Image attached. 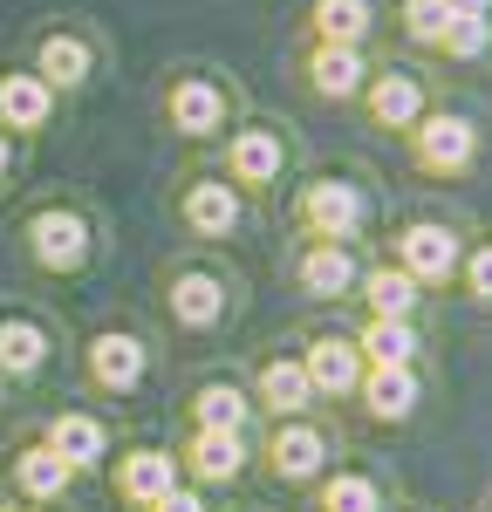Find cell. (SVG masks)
I'll use <instances>...</instances> for the list:
<instances>
[{"instance_id":"cell-1","label":"cell","mask_w":492,"mask_h":512,"mask_svg":"<svg viewBox=\"0 0 492 512\" xmlns=\"http://www.w3.org/2000/svg\"><path fill=\"white\" fill-rule=\"evenodd\" d=\"M417 158L431 171H465L472 164V123L465 117H431L417 130Z\"/></svg>"},{"instance_id":"cell-2","label":"cell","mask_w":492,"mask_h":512,"mask_svg":"<svg viewBox=\"0 0 492 512\" xmlns=\"http://www.w3.org/2000/svg\"><path fill=\"white\" fill-rule=\"evenodd\" d=\"M308 226L315 233H328V239H349L356 226H363V198H356V185H315L308 192Z\"/></svg>"},{"instance_id":"cell-3","label":"cell","mask_w":492,"mask_h":512,"mask_svg":"<svg viewBox=\"0 0 492 512\" xmlns=\"http://www.w3.org/2000/svg\"><path fill=\"white\" fill-rule=\"evenodd\" d=\"M397 253H404V274H410V280H445L451 260H458V246H451L445 226H410Z\"/></svg>"},{"instance_id":"cell-4","label":"cell","mask_w":492,"mask_h":512,"mask_svg":"<svg viewBox=\"0 0 492 512\" xmlns=\"http://www.w3.org/2000/svg\"><path fill=\"white\" fill-rule=\"evenodd\" d=\"M301 369H308V383H315V390H328V396H349L356 383H363V362H356V349H349V342H315V355H308Z\"/></svg>"},{"instance_id":"cell-5","label":"cell","mask_w":492,"mask_h":512,"mask_svg":"<svg viewBox=\"0 0 492 512\" xmlns=\"http://www.w3.org/2000/svg\"><path fill=\"white\" fill-rule=\"evenodd\" d=\"M35 253L48 260V267H82V253H89L82 219H69V212H48V219H35Z\"/></svg>"},{"instance_id":"cell-6","label":"cell","mask_w":492,"mask_h":512,"mask_svg":"<svg viewBox=\"0 0 492 512\" xmlns=\"http://www.w3.org/2000/svg\"><path fill=\"white\" fill-rule=\"evenodd\" d=\"M164 492H178V465H171L164 451H137V458H123V499L158 506Z\"/></svg>"},{"instance_id":"cell-7","label":"cell","mask_w":492,"mask_h":512,"mask_svg":"<svg viewBox=\"0 0 492 512\" xmlns=\"http://www.w3.org/2000/svg\"><path fill=\"white\" fill-rule=\"evenodd\" d=\"M89 362H96V383H103V390H137V376H144V349H137L130 335H103V342L89 349Z\"/></svg>"},{"instance_id":"cell-8","label":"cell","mask_w":492,"mask_h":512,"mask_svg":"<svg viewBox=\"0 0 492 512\" xmlns=\"http://www.w3.org/2000/svg\"><path fill=\"white\" fill-rule=\"evenodd\" d=\"M171 308H178L185 328H212L219 308H226V294H219V280H212V274H185L178 287H171Z\"/></svg>"},{"instance_id":"cell-9","label":"cell","mask_w":492,"mask_h":512,"mask_svg":"<svg viewBox=\"0 0 492 512\" xmlns=\"http://www.w3.org/2000/svg\"><path fill=\"white\" fill-rule=\"evenodd\" d=\"M171 123L192 130V137H205V130L219 123V89H212V82H178V89H171Z\"/></svg>"},{"instance_id":"cell-10","label":"cell","mask_w":492,"mask_h":512,"mask_svg":"<svg viewBox=\"0 0 492 512\" xmlns=\"http://www.w3.org/2000/svg\"><path fill=\"white\" fill-rule=\"evenodd\" d=\"M301 280H308V294H342V287L356 280V260L342 253V239H328V246H315V253L301 260Z\"/></svg>"},{"instance_id":"cell-11","label":"cell","mask_w":492,"mask_h":512,"mask_svg":"<svg viewBox=\"0 0 492 512\" xmlns=\"http://www.w3.org/2000/svg\"><path fill=\"white\" fill-rule=\"evenodd\" d=\"M48 451H55L69 472H76V465H96V458H103V431H96L89 417H62V424L48 431Z\"/></svg>"},{"instance_id":"cell-12","label":"cell","mask_w":492,"mask_h":512,"mask_svg":"<svg viewBox=\"0 0 492 512\" xmlns=\"http://www.w3.org/2000/svg\"><path fill=\"white\" fill-rule=\"evenodd\" d=\"M0 117L21 123V130H35V123L48 117V82L41 76H7L0 82Z\"/></svg>"},{"instance_id":"cell-13","label":"cell","mask_w":492,"mask_h":512,"mask_svg":"<svg viewBox=\"0 0 492 512\" xmlns=\"http://www.w3.org/2000/svg\"><path fill=\"white\" fill-rule=\"evenodd\" d=\"M281 171V144L267 137V130H246V137H233V178H246V185H267Z\"/></svg>"},{"instance_id":"cell-14","label":"cell","mask_w":492,"mask_h":512,"mask_svg":"<svg viewBox=\"0 0 492 512\" xmlns=\"http://www.w3.org/2000/svg\"><path fill=\"white\" fill-rule=\"evenodd\" d=\"M185 219H192L199 233H233L240 198L226 192V185H192V198H185Z\"/></svg>"},{"instance_id":"cell-15","label":"cell","mask_w":492,"mask_h":512,"mask_svg":"<svg viewBox=\"0 0 492 512\" xmlns=\"http://www.w3.org/2000/svg\"><path fill=\"white\" fill-rule=\"evenodd\" d=\"M410 403H417L410 369L404 362H376V376H369V410H376V417H404Z\"/></svg>"},{"instance_id":"cell-16","label":"cell","mask_w":492,"mask_h":512,"mask_svg":"<svg viewBox=\"0 0 492 512\" xmlns=\"http://www.w3.org/2000/svg\"><path fill=\"white\" fill-rule=\"evenodd\" d=\"M192 465H199L205 478H233V472L246 465L240 431H199V444H192Z\"/></svg>"},{"instance_id":"cell-17","label":"cell","mask_w":492,"mask_h":512,"mask_svg":"<svg viewBox=\"0 0 492 512\" xmlns=\"http://www.w3.org/2000/svg\"><path fill=\"white\" fill-rule=\"evenodd\" d=\"M356 82H363V55L342 48V41H328L322 55H315V89H322V96H349Z\"/></svg>"},{"instance_id":"cell-18","label":"cell","mask_w":492,"mask_h":512,"mask_svg":"<svg viewBox=\"0 0 492 512\" xmlns=\"http://www.w3.org/2000/svg\"><path fill=\"white\" fill-rule=\"evenodd\" d=\"M369 110H376V123H417L424 96H417V82H410V76H383L376 89H369Z\"/></svg>"},{"instance_id":"cell-19","label":"cell","mask_w":492,"mask_h":512,"mask_svg":"<svg viewBox=\"0 0 492 512\" xmlns=\"http://www.w3.org/2000/svg\"><path fill=\"white\" fill-rule=\"evenodd\" d=\"M260 390H267V403H274L281 417H294V410L308 403V390H315V383H308V369H301V362H267Z\"/></svg>"},{"instance_id":"cell-20","label":"cell","mask_w":492,"mask_h":512,"mask_svg":"<svg viewBox=\"0 0 492 512\" xmlns=\"http://www.w3.org/2000/svg\"><path fill=\"white\" fill-rule=\"evenodd\" d=\"M41 328L35 321H0V362L14 369V376H28V369H41Z\"/></svg>"},{"instance_id":"cell-21","label":"cell","mask_w":492,"mask_h":512,"mask_svg":"<svg viewBox=\"0 0 492 512\" xmlns=\"http://www.w3.org/2000/svg\"><path fill=\"white\" fill-rule=\"evenodd\" d=\"M315 28L328 41H342V48H356V35L369 28V0H322L315 7Z\"/></svg>"},{"instance_id":"cell-22","label":"cell","mask_w":492,"mask_h":512,"mask_svg":"<svg viewBox=\"0 0 492 512\" xmlns=\"http://www.w3.org/2000/svg\"><path fill=\"white\" fill-rule=\"evenodd\" d=\"M274 465H281L287 478H308L315 465H322V437L301 431V424H287V431L274 437Z\"/></svg>"},{"instance_id":"cell-23","label":"cell","mask_w":492,"mask_h":512,"mask_svg":"<svg viewBox=\"0 0 492 512\" xmlns=\"http://www.w3.org/2000/svg\"><path fill=\"white\" fill-rule=\"evenodd\" d=\"M41 76H48V82H69V89H76V82L89 76V48H82V41H69V35H55L48 48H41Z\"/></svg>"},{"instance_id":"cell-24","label":"cell","mask_w":492,"mask_h":512,"mask_svg":"<svg viewBox=\"0 0 492 512\" xmlns=\"http://www.w3.org/2000/svg\"><path fill=\"white\" fill-rule=\"evenodd\" d=\"M410 301H417V280L410 274H369V308H376V321H404Z\"/></svg>"},{"instance_id":"cell-25","label":"cell","mask_w":492,"mask_h":512,"mask_svg":"<svg viewBox=\"0 0 492 512\" xmlns=\"http://www.w3.org/2000/svg\"><path fill=\"white\" fill-rule=\"evenodd\" d=\"M246 417V396L226 390V383H212V390H199V424L205 431H240Z\"/></svg>"},{"instance_id":"cell-26","label":"cell","mask_w":492,"mask_h":512,"mask_svg":"<svg viewBox=\"0 0 492 512\" xmlns=\"http://www.w3.org/2000/svg\"><path fill=\"white\" fill-rule=\"evenodd\" d=\"M14 472H21V485H28V492H35V499H55V492H62V485H69V465H62V458H55V451H28V458H21V465H14Z\"/></svg>"},{"instance_id":"cell-27","label":"cell","mask_w":492,"mask_h":512,"mask_svg":"<svg viewBox=\"0 0 492 512\" xmlns=\"http://www.w3.org/2000/svg\"><path fill=\"white\" fill-rule=\"evenodd\" d=\"M369 355H376V362H410V355H417V335H410L404 321H376V328H369V342H363Z\"/></svg>"},{"instance_id":"cell-28","label":"cell","mask_w":492,"mask_h":512,"mask_svg":"<svg viewBox=\"0 0 492 512\" xmlns=\"http://www.w3.org/2000/svg\"><path fill=\"white\" fill-rule=\"evenodd\" d=\"M451 48V55H479V48H486L492 41V28H486V14H451L445 21V35H438Z\"/></svg>"},{"instance_id":"cell-29","label":"cell","mask_w":492,"mask_h":512,"mask_svg":"<svg viewBox=\"0 0 492 512\" xmlns=\"http://www.w3.org/2000/svg\"><path fill=\"white\" fill-rule=\"evenodd\" d=\"M322 506L328 512H376V485L369 478H335L322 492Z\"/></svg>"},{"instance_id":"cell-30","label":"cell","mask_w":492,"mask_h":512,"mask_svg":"<svg viewBox=\"0 0 492 512\" xmlns=\"http://www.w3.org/2000/svg\"><path fill=\"white\" fill-rule=\"evenodd\" d=\"M445 21H451L445 0H410V7H404V28L417 41H438V35H445Z\"/></svg>"},{"instance_id":"cell-31","label":"cell","mask_w":492,"mask_h":512,"mask_svg":"<svg viewBox=\"0 0 492 512\" xmlns=\"http://www.w3.org/2000/svg\"><path fill=\"white\" fill-rule=\"evenodd\" d=\"M472 287L492 301V246H486V253H472Z\"/></svg>"},{"instance_id":"cell-32","label":"cell","mask_w":492,"mask_h":512,"mask_svg":"<svg viewBox=\"0 0 492 512\" xmlns=\"http://www.w3.org/2000/svg\"><path fill=\"white\" fill-rule=\"evenodd\" d=\"M158 512H205V506L192 499V492H164V499H158Z\"/></svg>"},{"instance_id":"cell-33","label":"cell","mask_w":492,"mask_h":512,"mask_svg":"<svg viewBox=\"0 0 492 512\" xmlns=\"http://www.w3.org/2000/svg\"><path fill=\"white\" fill-rule=\"evenodd\" d=\"M451 14H486V0H445Z\"/></svg>"},{"instance_id":"cell-34","label":"cell","mask_w":492,"mask_h":512,"mask_svg":"<svg viewBox=\"0 0 492 512\" xmlns=\"http://www.w3.org/2000/svg\"><path fill=\"white\" fill-rule=\"evenodd\" d=\"M0 171H7V144H0Z\"/></svg>"}]
</instances>
